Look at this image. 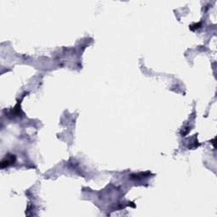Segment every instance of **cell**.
<instances>
[{
    "label": "cell",
    "mask_w": 217,
    "mask_h": 217,
    "mask_svg": "<svg viewBox=\"0 0 217 217\" xmlns=\"http://www.w3.org/2000/svg\"><path fill=\"white\" fill-rule=\"evenodd\" d=\"M14 159H15L14 155H8V156H6L1 162V167L4 168L5 166L11 165L12 163L14 162Z\"/></svg>",
    "instance_id": "1"
}]
</instances>
